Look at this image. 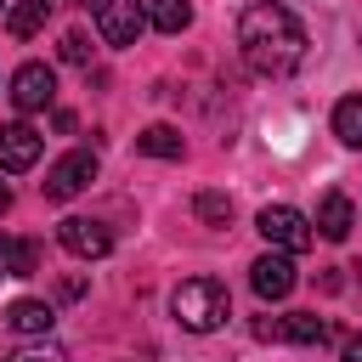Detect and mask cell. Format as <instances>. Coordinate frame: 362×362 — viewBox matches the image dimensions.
Listing matches in <instances>:
<instances>
[{
  "instance_id": "1",
  "label": "cell",
  "mask_w": 362,
  "mask_h": 362,
  "mask_svg": "<svg viewBox=\"0 0 362 362\" xmlns=\"http://www.w3.org/2000/svg\"><path fill=\"white\" fill-rule=\"evenodd\" d=\"M238 51L249 62V74L260 79H288L300 62H305V28L288 6L277 0H255L243 17H238Z\"/></svg>"
},
{
  "instance_id": "2",
  "label": "cell",
  "mask_w": 362,
  "mask_h": 362,
  "mask_svg": "<svg viewBox=\"0 0 362 362\" xmlns=\"http://www.w3.org/2000/svg\"><path fill=\"white\" fill-rule=\"evenodd\" d=\"M170 311H175V322H181L187 334H215V328L232 317V294H226V283H215V277H187V283H175Z\"/></svg>"
},
{
  "instance_id": "3",
  "label": "cell",
  "mask_w": 362,
  "mask_h": 362,
  "mask_svg": "<svg viewBox=\"0 0 362 362\" xmlns=\"http://www.w3.org/2000/svg\"><path fill=\"white\" fill-rule=\"evenodd\" d=\"M255 226H260V238H266L272 249H283V255H305V249L317 243V226H311L294 204H266Z\"/></svg>"
},
{
  "instance_id": "4",
  "label": "cell",
  "mask_w": 362,
  "mask_h": 362,
  "mask_svg": "<svg viewBox=\"0 0 362 362\" xmlns=\"http://www.w3.org/2000/svg\"><path fill=\"white\" fill-rule=\"evenodd\" d=\"M96 181V153L90 147H74V153H62L51 170H45V181H40V192L51 198V204H62V198H74V192H85Z\"/></svg>"
},
{
  "instance_id": "5",
  "label": "cell",
  "mask_w": 362,
  "mask_h": 362,
  "mask_svg": "<svg viewBox=\"0 0 362 362\" xmlns=\"http://www.w3.org/2000/svg\"><path fill=\"white\" fill-rule=\"evenodd\" d=\"M255 334L260 339H288V345H328L334 339V322L317 317V311H288V317H260Z\"/></svg>"
},
{
  "instance_id": "6",
  "label": "cell",
  "mask_w": 362,
  "mask_h": 362,
  "mask_svg": "<svg viewBox=\"0 0 362 362\" xmlns=\"http://www.w3.org/2000/svg\"><path fill=\"white\" fill-rule=\"evenodd\" d=\"M90 11H96V34L107 45H136L141 28H147V6L141 0H96Z\"/></svg>"
},
{
  "instance_id": "7",
  "label": "cell",
  "mask_w": 362,
  "mask_h": 362,
  "mask_svg": "<svg viewBox=\"0 0 362 362\" xmlns=\"http://www.w3.org/2000/svg\"><path fill=\"white\" fill-rule=\"evenodd\" d=\"M51 96H57V74H51L45 62H23V68L11 74V102H17V113L51 107Z\"/></svg>"
},
{
  "instance_id": "8",
  "label": "cell",
  "mask_w": 362,
  "mask_h": 362,
  "mask_svg": "<svg viewBox=\"0 0 362 362\" xmlns=\"http://www.w3.org/2000/svg\"><path fill=\"white\" fill-rule=\"evenodd\" d=\"M57 238H62V249L79 255V260H102V255L113 249V232H107L102 221H85V215H68V221L57 226Z\"/></svg>"
},
{
  "instance_id": "9",
  "label": "cell",
  "mask_w": 362,
  "mask_h": 362,
  "mask_svg": "<svg viewBox=\"0 0 362 362\" xmlns=\"http://www.w3.org/2000/svg\"><path fill=\"white\" fill-rule=\"evenodd\" d=\"M249 283H255L260 300H288V294H294V255H283V249L260 255V260L249 266Z\"/></svg>"
},
{
  "instance_id": "10",
  "label": "cell",
  "mask_w": 362,
  "mask_h": 362,
  "mask_svg": "<svg viewBox=\"0 0 362 362\" xmlns=\"http://www.w3.org/2000/svg\"><path fill=\"white\" fill-rule=\"evenodd\" d=\"M34 158H40V130L34 124H0V170H34Z\"/></svg>"
},
{
  "instance_id": "11",
  "label": "cell",
  "mask_w": 362,
  "mask_h": 362,
  "mask_svg": "<svg viewBox=\"0 0 362 362\" xmlns=\"http://www.w3.org/2000/svg\"><path fill=\"white\" fill-rule=\"evenodd\" d=\"M51 322H57V311H51L45 300H11V305H6V328L23 334V339H45Z\"/></svg>"
},
{
  "instance_id": "12",
  "label": "cell",
  "mask_w": 362,
  "mask_h": 362,
  "mask_svg": "<svg viewBox=\"0 0 362 362\" xmlns=\"http://www.w3.org/2000/svg\"><path fill=\"white\" fill-rule=\"evenodd\" d=\"M328 243H339V238H351V226H356V204L345 198V192H328L322 204H317V221H311Z\"/></svg>"
},
{
  "instance_id": "13",
  "label": "cell",
  "mask_w": 362,
  "mask_h": 362,
  "mask_svg": "<svg viewBox=\"0 0 362 362\" xmlns=\"http://www.w3.org/2000/svg\"><path fill=\"white\" fill-rule=\"evenodd\" d=\"M0 266H6V277H34L40 272V243L0 232Z\"/></svg>"
},
{
  "instance_id": "14",
  "label": "cell",
  "mask_w": 362,
  "mask_h": 362,
  "mask_svg": "<svg viewBox=\"0 0 362 362\" xmlns=\"http://www.w3.org/2000/svg\"><path fill=\"white\" fill-rule=\"evenodd\" d=\"M136 153H147V158H181V130L175 124H147L136 136Z\"/></svg>"
},
{
  "instance_id": "15",
  "label": "cell",
  "mask_w": 362,
  "mask_h": 362,
  "mask_svg": "<svg viewBox=\"0 0 362 362\" xmlns=\"http://www.w3.org/2000/svg\"><path fill=\"white\" fill-rule=\"evenodd\" d=\"M45 11H51V0H17V6L6 11V28H11V40H28V34H40V28H45Z\"/></svg>"
},
{
  "instance_id": "16",
  "label": "cell",
  "mask_w": 362,
  "mask_h": 362,
  "mask_svg": "<svg viewBox=\"0 0 362 362\" xmlns=\"http://www.w3.org/2000/svg\"><path fill=\"white\" fill-rule=\"evenodd\" d=\"M147 23H153L158 34H181V28L192 23V0H153V6H147Z\"/></svg>"
},
{
  "instance_id": "17",
  "label": "cell",
  "mask_w": 362,
  "mask_h": 362,
  "mask_svg": "<svg viewBox=\"0 0 362 362\" xmlns=\"http://www.w3.org/2000/svg\"><path fill=\"white\" fill-rule=\"evenodd\" d=\"M334 136H339L345 147H362V96H345V102L334 107Z\"/></svg>"
},
{
  "instance_id": "18",
  "label": "cell",
  "mask_w": 362,
  "mask_h": 362,
  "mask_svg": "<svg viewBox=\"0 0 362 362\" xmlns=\"http://www.w3.org/2000/svg\"><path fill=\"white\" fill-rule=\"evenodd\" d=\"M192 209H198L204 226H232V198H226V192H198Z\"/></svg>"
},
{
  "instance_id": "19",
  "label": "cell",
  "mask_w": 362,
  "mask_h": 362,
  "mask_svg": "<svg viewBox=\"0 0 362 362\" xmlns=\"http://www.w3.org/2000/svg\"><path fill=\"white\" fill-rule=\"evenodd\" d=\"M6 362H68V351H62V345H51V339H40V345H23V351H11Z\"/></svg>"
},
{
  "instance_id": "20",
  "label": "cell",
  "mask_w": 362,
  "mask_h": 362,
  "mask_svg": "<svg viewBox=\"0 0 362 362\" xmlns=\"http://www.w3.org/2000/svg\"><path fill=\"white\" fill-rule=\"evenodd\" d=\"M57 51H62V62H74V68H85V62H90V40H85L79 28H74V34H62V45H57Z\"/></svg>"
},
{
  "instance_id": "21",
  "label": "cell",
  "mask_w": 362,
  "mask_h": 362,
  "mask_svg": "<svg viewBox=\"0 0 362 362\" xmlns=\"http://www.w3.org/2000/svg\"><path fill=\"white\" fill-rule=\"evenodd\" d=\"M339 362H362V334H351V339H345V351H339Z\"/></svg>"
},
{
  "instance_id": "22",
  "label": "cell",
  "mask_w": 362,
  "mask_h": 362,
  "mask_svg": "<svg viewBox=\"0 0 362 362\" xmlns=\"http://www.w3.org/2000/svg\"><path fill=\"white\" fill-rule=\"evenodd\" d=\"M6 209H11V187L0 181V215H6Z\"/></svg>"
},
{
  "instance_id": "23",
  "label": "cell",
  "mask_w": 362,
  "mask_h": 362,
  "mask_svg": "<svg viewBox=\"0 0 362 362\" xmlns=\"http://www.w3.org/2000/svg\"><path fill=\"white\" fill-rule=\"evenodd\" d=\"M0 277H6V266H0Z\"/></svg>"
}]
</instances>
